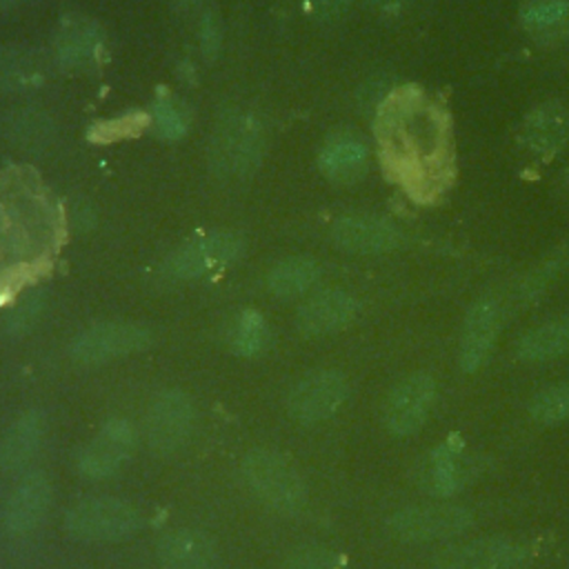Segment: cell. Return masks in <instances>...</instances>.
<instances>
[{
    "label": "cell",
    "instance_id": "1",
    "mask_svg": "<svg viewBox=\"0 0 569 569\" xmlns=\"http://www.w3.org/2000/svg\"><path fill=\"white\" fill-rule=\"evenodd\" d=\"M376 140L387 176L416 202L438 200L453 182L456 153L451 122L425 89L391 91L376 113Z\"/></svg>",
    "mask_w": 569,
    "mask_h": 569
},
{
    "label": "cell",
    "instance_id": "2",
    "mask_svg": "<svg viewBox=\"0 0 569 569\" xmlns=\"http://www.w3.org/2000/svg\"><path fill=\"white\" fill-rule=\"evenodd\" d=\"M60 213L29 169L0 171V296L44 269L60 240Z\"/></svg>",
    "mask_w": 569,
    "mask_h": 569
},
{
    "label": "cell",
    "instance_id": "3",
    "mask_svg": "<svg viewBox=\"0 0 569 569\" xmlns=\"http://www.w3.org/2000/svg\"><path fill=\"white\" fill-rule=\"evenodd\" d=\"M242 478L253 496L278 513H296L307 500L300 471L278 451L251 449L242 458Z\"/></svg>",
    "mask_w": 569,
    "mask_h": 569
},
{
    "label": "cell",
    "instance_id": "4",
    "mask_svg": "<svg viewBox=\"0 0 569 569\" xmlns=\"http://www.w3.org/2000/svg\"><path fill=\"white\" fill-rule=\"evenodd\" d=\"M142 525L133 505L113 496H93L76 502L64 518L69 536L89 542H118L131 538Z\"/></svg>",
    "mask_w": 569,
    "mask_h": 569
},
{
    "label": "cell",
    "instance_id": "5",
    "mask_svg": "<svg viewBox=\"0 0 569 569\" xmlns=\"http://www.w3.org/2000/svg\"><path fill=\"white\" fill-rule=\"evenodd\" d=\"M473 522V516L462 505L451 502H425L409 505L396 511L389 520V529L396 538L407 542H427L442 540L467 531Z\"/></svg>",
    "mask_w": 569,
    "mask_h": 569
},
{
    "label": "cell",
    "instance_id": "6",
    "mask_svg": "<svg viewBox=\"0 0 569 569\" xmlns=\"http://www.w3.org/2000/svg\"><path fill=\"white\" fill-rule=\"evenodd\" d=\"M196 422V409L191 398L180 389H167L158 393L147 411V442L149 449L167 456L178 451L191 436Z\"/></svg>",
    "mask_w": 569,
    "mask_h": 569
},
{
    "label": "cell",
    "instance_id": "7",
    "mask_svg": "<svg viewBox=\"0 0 569 569\" xmlns=\"http://www.w3.org/2000/svg\"><path fill=\"white\" fill-rule=\"evenodd\" d=\"M151 345V331L136 322H100L84 329L71 342L73 360L100 365L138 353Z\"/></svg>",
    "mask_w": 569,
    "mask_h": 569
},
{
    "label": "cell",
    "instance_id": "8",
    "mask_svg": "<svg viewBox=\"0 0 569 569\" xmlns=\"http://www.w3.org/2000/svg\"><path fill=\"white\" fill-rule=\"evenodd\" d=\"M349 382L340 371L320 369L300 378L287 398L289 416L298 422L313 425L331 418L347 400Z\"/></svg>",
    "mask_w": 569,
    "mask_h": 569
},
{
    "label": "cell",
    "instance_id": "9",
    "mask_svg": "<svg viewBox=\"0 0 569 569\" xmlns=\"http://www.w3.org/2000/svg\"><path fill=\"white\" fill-rule=\"evenodd\" d=\"M436 400V380L429 373H413L400 380L387 396L382 422L393 436H411L427 420Z\"/></svg>",
    "mask_w": 569,
    "mask_h": 569
},
{
    "label": "cell",
    "instance_id": "10",
    "mask_svg": "<svg viewBox=\"0 0 569 569\" xmlns=\"http://www.w3.org/2000/svg\"><path fill=\"white\" fill-rule=\"evenodd\" d=\"M476 476V462L462 447L438 445L429 453H425L416 469V485L436 498H449L458 493L471 478Z\"/></svg>",
    "mask_w": 569,
    "mask_h": 569
},
{
    "label": "cell",
    "instance_id": "11",
    "mask_svg": "<svg viewBox=\"0 0 569 569\" xmlns=\"http://www.w3.org/2000/svg\"><path fill=\"white\" fill-rule=\"evenodd\" d=\"M525 551L509 538H476L449 545L433 556L436 569H518Z\"/></svg>",
    "mask_w": 569,
    "mask_h": 569
},
{
    "label": "cell",
    "instance_id": "12",
    "mask_svg": "<svg viewBox=\"0 0 569 569\" xmlns=\"http://www.w3.org/2000/svg\"><path fill=\"white\" fill-rule=\"evenodd\" d=\"M136 447V431L122 418L107 420L78 456V469L89 478H109L129 460Z\"/></svg>",
    "mask_w": 569,
    "mask_h": 569
},
{
    "label": "cell",
    "instance_id": "13",
    "mask_svg": "<svg viewBox=\"0 0 569 569\" xmlns=\"http://www.w3.org/2000/svg\"><path fill=\"white\" fill-rule=\"evenodd\" d=\"M500 302L493 296H482L469 307L458 347V365L462 371L473 373L487 362L500 331Z\"/></svg>",
    "mask_w": 569,
    "mask_h": 569
},
{
    "label": "cell",
    "instance_id": "14",
    "mask_svg": "<svg viewBox=\"0 0 569 569\" xmlns=\"http://www.w3.org/2000/svg\"><path fill=\"white\" fill-rule=\"evenodd\" d=\"M242 242L231 233H211L196 238L180 249H176L167 260V273L173 278H198L211 269L224 267L238 258Z\"/></svg>",
    "mask_w": 569,
    "mask_h": 569
},
{
    "label": "cell",
    "instance_id": "15",
    "mask_svg": "<svg viewBox=\"0 0 569 569\" xmlns=\"http://www.w3.org/2000/svg\"><path fill=\"white\" fill-rule=\"evenodd\" d=\"M51 507V482L49 478L33 469L27 471L18 485L11 489L9 498L2 507L4 527L11 533H29L33 531L47 516Z\"/></svg>",
    "mask_w": 569,
    "mask_h": 569
},
{
    "label": "cell",
    "instance_id": "16",
    "mask_svg": "<svg viewBox=\"0 0 569 569\" xmlns=\"http://www.w3.org/2000/svg\"><path fill=\"white\" fill-rule=\"evenodd\" d=\"M260 156V131L242 116H233L218 127L213 138V162L220 171L244 173Z\"/></svg>",
    "mask_w": 569,
    "mask_h": 569
},
{
    "label": "cell",
    "instance_id": "17",
    "mask_svg": "<svg viewBox=\"0 0 569 569\" xmlns=\"http://www.w3.org/2000/svg\"><path fill=\"white\" fill-rule=\"evenodd\" d=\"M333 242L351 253H387L400 244V231L385 218L356 213L333 224Z\"/></svg>",
    "mask_w": 569,
    "mask_h": 569
},
{
    "label": "cell",
    "instance_id": "18",
    "mask_svg": "<svg viewBox=\"0 0 569 569\" xmlns=\"http://www.w3.org/2000/svg\"><path fill=\"white\" fill-rule=\"evenodd\" d=\"M569 140V111L556 100L533 107L522 120L520 142L538 158L556 156Z\"/></svg>",
    "mask_w": 569,
    "mask_h": 569
},
{
    "label": "cell",
    "instance_id": "19",
    "mask_svg": "<svg viewBox=\"0 0 569 569\" xmlns=\"http://www.w3.org/2000/svg\"><path fill=\"white\" fill-rule=\"evenodd\" d=\"M356 300L340 289H325L298 309V329L305 336H327L340 331L356 318Z\"/></svg>",
    "mask_w": 569,
    "mask_h": 569
},
{
    "label": "cell",
    "instance_id": "20",
    "mask_svg": "<svg viewBox=\"0 0 569 569\" xmlns=\"http://www.w3.org/2000/svg\"><path fill=\"white\" fill-rule=\"evenodd\" d=\"M158 560L164 569H213L216 542L200 529H173L158 542Z\"/></svg>",
    "mask_w": 569,
    "mask_h": 569
},
{
    "label": "cell",
    "instance_id": "21",
    "mask_svg": "<svg viewBox=\"0 0 569 569\" xmlns=\"http://www.w3.org/2000/svg\"><path fill=\"white\" fill-rule=\"evenodd\" d=\"M322 173L338 184L358 182L369 169V151L362 140L349 133L333 136L320 151Z\"/></svg>",
    "mask_w": 569,
    "mask_h": 569
},
{
    "label": "cell",
    "instance_id": "22",
    "mask_svg": "<svg viewBox=\"0 0 569 569\" xmlns=\"http://www.w3.org/2000/svg\"><path fill=\"white\" fill-rule=\"evenodd\" d=\"M520 24L533 42L560 44L569 36V0H522Z\"/></svg>",
    "mask_w": 569,
    "mask_h": 569
},
{
    "label": "cell",
    "instance_id": "23",
    "mask_svg": "<svg viewBox=\"0 0 569 569\" xmlns=\"http://www.w3.org/2000/svg\"><path fill=\"white\" fill-rule=\"evenodd\" d=\"M42 440V416L31 409L24 411L4 433L0 442V467L4 471L24 469L36 456Z\"/></svg>",
    "mask_w": 569,
    "mask_h": 569
},
{
    "label": "cell",
    "instance_id": "24",
    "mask_svg": "<svg viewBox=\"0 0 569 569\" xmlns=\"http://www.w3.org/2000/svg\"><path fill=\"white\" fill-rule=\"evenodd\" d=\"M569 351V316L529 329L518 342V356L527 362H545Z\"/></svg>",
    "mask_w": 569,
    "mask_h": 569
},
{
    "label": "cell",
    "instance_id": "25",
    "mask_svg": "<svg viewBox=\"0 0 569 569\" xmlns=\"http://www.w3.org/2000/svg\"><path fill=\"white\" fill-rule=\"evenodd\" d=\"M318 276H320V267L316 260L296 256L278 262L269 271L267 284H269V291L278 298H296L305 293L311 284H316Z\"/></svg>",
    "mask_w": 569,
    "mask_h": 569
},
{
    "label": "cell",
    "instance_id": "26",
    "mask_svg": "<svg viewBox=\"0 0 569 569\" xmlns=\"http://www.w3.org/2000/svg\"><path fill=\"white\" fill-rule=\"evenodd\" d=\"M100 36L89 22H69L58 38V56L67 67L87 64L98 49Z\"/></svg>",
    "mask_w": 569,
    "mask_h": 569
},
{
    "label": "cell",
    "instance_id": "27",
    "mask_svg": "<svg viewBox=\"0 0 569 569\" xmlns=\"http://www.w3.org/2000/svg\"><path fill=\"white\" fill-rule=\"evenodd\" d=\"M267 342H269V325L262 318V313L253 309L242 311L231 333L233 351L244 358H251V356H258L267 347Z\"/></svg>",
    "mask_w": 569,
    "mask_h": 569
},
{
    "label": "cell",
    "instance_id": "28",
    "mask_svg": "<svg viewBox=\"0 0 569 569\" xmlns=\"http://www.w3.org/2000/svg\"><path fill=\"white\" fill-rule=\"evenodd\" d=\"M529 413L540 425H558L569 418V382H558L538 391L529 402Z\"/></svg>",
    "mask_w": 569,
    "mask_h": 569
},
{
    "label": "cell",
    "instance_id": "29",
    "mask_svg": "<svg viewBox=\"0 0 569 569\" xmlns=\"http://www.w3.org/2000/svg\"><path fill=\"white\" fill-rule=\"evenodd\" d=\"M280 569H345L342 558L322 545H305L289 553Z\"/></svg>",
    "mask_w": 569,
    "mask_h": 569
},
{
    "label": "cell",
    "instance_id": "30",
    "mask_svg": "<svg viewBox=\"0 0 569 569\" xmlns=\"http://www.w3.org/2000/svg\"><path fill=\"white\" fill-rule=\"evenodd\" d=\"M153 122H156V131L167 140H178L187 131V122H184L180 109L176 104H171L169 100H162L156 104Z\"/></svg>",
    "mask_w": 569,
    "mask_h": 569
},
{
    "label": "cell",
    "instance_id": "31",
    "mask_svg": "<svg viewBox=\"0 0 569 569\" xmlns=\"http://www.w3.org/2000/svg\"><path fill=\"white\" fill-rule=\"evenodd\" d=\"M307 2H309V11L322 22L340 20L351 4V0H307Z\"/></svg>",
    "mask_w": 569,
    "mask_h": 569
},
{
    "label": "cell",
    "instance_id": "32",
    "mask_svg": "<svg viewBox=\"0 0 569 569\" xmlns=\"http://www.w3.org/2000/svg\"><path fill=\"white\" fill-rule=\"evenodd\" d=\"M371 7H376L378 11H385V13H396L398 9L405 7L407 0H367Z\"/></svg>",
    "mask_w": 569,
    "mask_h": 569
},
{
    "label": "cell",
    "instance_id": "33",
    "mask_svg": "<svg viewBox=\"0 0 569 569\" xmlns=\"http://www.w3.org/2000/svg\"><path fill=\"white\" fill-rule=\"evenodd\" d=\"M562 180H565V184H567V189H569V164L565 167V173H562Z\"/></svg>",
    "mask_w": 569,
    "mask_h": 569
},
{
    "label": "cell",
    "instance_id": "34",
    "mask_svg": "<svg viewBox=\"0 0 569 569\" xmlns=\"http://www.w3.org/2000/svg\"><path fill=\"white\" fill-rule=\"evenodd\" d=\"M182 2H196V0H182Z\"/></svg>",
    "mask_w": 569,
    "mask_h": 569
},
{
    "label": "cell",
    "instance_id": "35",
    "mask_svg": "<svg viewBox=\"0 0 569 569\" xmlns=\"http://www.w3.org/2000/svg\"><path fill=\"white\" fill-rule=\"evenodd\" d=\"M0 2H7V0H0Z\"/></svg>",
    "mask_w": 569,
    "mask_h": 569
}]
</instances>
